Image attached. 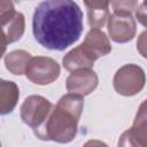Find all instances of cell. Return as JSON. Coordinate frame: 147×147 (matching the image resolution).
Masks as SVG:
<instances>
[{
  "label": "cell",
  "instance_id": "cell-17",
  "mask_svg": "<svg viewBox=\"0 0 147 147\" xmlns=\"http://www.w3.org/2000/svg\"><path fill=\"white\" fill-rule=\"evenodd\" d=\"M83 147H108L105 142L100 141V140H96V139H92V140H88L85 142V145Z\"/></svg>",
  "mask_w": 147,
  "mask_h": 147
},
{
  "label": "cell",
  "instance_id": "cell-13",
  "mask_svg": "<svg viewBox=\"0 0 147 147\" xmlns=\"http://www.w3.org/2000/svg\"><path fill=\"white\" fill-rule=\"evenodd\" d=\"M31 59H32L31 54L25 51L20 49V51L10 52L5 57L6 68L14 75H23L25 74L26 67Z\"/></svg>",
  "mask_w": 147,
  "mask_h": 147
},
{
  "label": "cell",
  "instance_id": "cell-1",
  "mask_svg": "<svg viewBox=\"0 0 147 147\" xmlns=\"http://www.w3.org/2000/svg\"><path fill=\"white\" fill-rule=\"evenodd\" d=\"M83 29V13L74 1H44L34 9L32 32L47 49L64 51L79 39Z\"/></svg>",
  "mask_w": 147,
  "mask_h": 147
},
{
  "label": "cell",
  "instance_id": "cell-3",
  "mask_svg": "<svg viewBox=\"0 0 147 147\" xmlns=\"http://www.w3.org/2000/svg\"><path fill=\"white\" fill-rule=\"evenodd\" d=\"M53 108L54 106L44 96L30 95L21 106V118L37 134L44 127Z\"/></svg>",
  "mask_w": 147,
  "mask_h": 147
},
{
  "label": "cell",
  "instance_id": "cell-2",
  "mask_svg": "<svg viewBox=\"0 0 147 147\" xmlns=\"http://www.w3.org/2000/svg\"><path fill=\"white\" fill-rule=\"evenodd\" d=\"M84 108L82 95L68 93L54 106L44 127L36 136L41 140L67 144L75 139L77 125Z\"/></svg>",
  "mask_w": 147,
  "mask_h": 147
},
{
  "label": "cell",
  "instance_id": "cell-10",
  "mask_svg": "<svg viewBox=\"0 0 147 147\" xmlns=\"http://www.w3.org/2000/svg\"><path fill=\"white\" fill-rule=\"evenodd\" d=\"M98 82V76L92 69H79L70 74L65 87L70 93L85 96L96 88Z\"/></svg>",
  "mask_w": 147,
  "mask_h": 147
},
{
  "label": "cell",
  "instance_id": "cell-8",
  "mask_svg": "<svg viewBox=\"0 0 147 147\" xmlns=\"http://www.w3.org/2000/svg\"><path fill=\"white\" fill-rule=\"evenodd\" d=\"M118 147H147V99L139 106L132 126L121 136Z\"/></svg>",
  "mask_w": 147,
  "mask_h": 147
},
{
  "label": "cell",
  "instance_id": "cell-14",
  "mask_svg": "<svg viewBox=\"0 0 147 147\" xmlns=\"http://www.w3.org/2000/svg\"><path fill=\"white\" fill-rule=\"evenodd\" d=\"M110 6L113 7L114 13L132 14L134 9H138L139 3L138 1H114L110 2Z\"/></svg>",
  "mask_w": 147,
  "mask_h": 147
},
{
  "label": "cell",
  "instance_id": "cell-16",
  "mask_svg": "<svg viewBox=\"0 0 147 147\" xmlns=\"http://www.w3.org/2000/svg\"><path fill=\"white\" fill-rule=\"evenodd\" d=\"M137 49L145 59H147V30L139 36L137 41Z\"/></svg>",
  "mask_w": 147,
  "mask_h": 147
},
{
  "label": "cell",
  "instance_id": "cell-7",
  "mask_svg": "<svg viewBox=\"0 0 147 147\" xmlns=\"http://www.w3.org/2000/svg\"><path fill=\"white\" fill-rule=\"evenodd\" d=\"M25 76L34 84L47 85L59 78L60 65L51 57L36 56L30 60L25 70Z\"/></svg>",
  "mask_w": 147,
  "mask_h": 147
},
{
  "label": "cell",
  "instance_id": "cell-5",
  "mask_svg": "<svg viewBox=\"0 0 147 147\" xmlns=\"http://www.w3.org/2000/svg\"><path fill=\"white\" fill-rule=\"evenodd\" d=\"M76 48L90 69H92L94 61L111 52V45L105 32L100 29H91L83 44Z\"/></svg>",
  "mask_w": 147,
  "mask_h": 147
},
{
  "label": "cell",
  "instance_id": "cell-4",
  "mask_svg": "<svg viewBox=\"0 0 147 147\" xmlns=\"http://www.w3.org/2000/svg\"><path fill=\"white\" fill-rule=\"evenodd\" d=\"M145 82V72L139 65L125 64L114 76V88L121 95L132 96L144 88Z\"/></svg>",
  "mask_w": 147,
  "mask_h": 147
},
{
  "label": "cell",
  "instance_id": "cell-11",
  "mask_svg": "<svg viewBox=\"0 0 147 147\" xmlns=\"http://www.w3.org/2000/svg\"><path fill=\"white\" fill-rule=\"evenodd\" d=\"M84 5L87 9L88 24L91 29H100L106 24L109 18V1H85Z\"/></svg>",
  "mask_w": 147,
  "mask_h": 147
},
{
  "label": "cell",
  "instance_id": "cell-15",
  "mask_svg": "<svg viewBox=\"0 0 147 147\" xmlns=\"http://www.w3.org/2000/svg\"><path fill=\"white\" fill-rule=\"evenodd\" d=\"M137 20L140 24H142L145 28H147V0L141 2L136 11Z\"/></svg>",
  "mask_w": 147,
  "mask_h": 147
},
{
  "label": "cell",
  "instance_id": "cell-6",
  "mask_svg": "<svg viewBox=\"0 0 147 147\" xmlns=\"http://www.w3.org/2000/svg\"><path fill=\"white\" fill-rule=\"evenodd\" d=\"M0 16L2 26V51L8 44L18 40L24 32V16L15 11L10 1L0 2Z\"/></svg>",
  "mask_w": 147,
  "mask_h": 147
},
{
  "label": "cell",
  "instance_id": "cell-12",
  "mask_svg": "<svg viewBox=\"0 0 147 147\" xmlns=\"http://www.w3.org/2000/svg\"><path fill=\"white\" fill-rule=\"evenodd\" d=\"M18 87L13 82L1 80V92H0V113L6 115L11 113L16 106L18 99Z\"/></svg>",
  "mask_w": 147,
  "mask_h": 147
},
{
  "label": "cell",
  "instance_id": "cell-9",
  "mask_svg": "<svg viewBox=\"0 0 147 147\" xmlns=\"http://www.w3.org/2000/svg\"><path fill=\"white\" fill-rule=\"evenodd\" d=\"M108 32L116 42H127L136 36V21L132 14L113 13L108 18Z\"/></svg>",
  "mask_w": 147,
  "mask_h": 147
}]
</instances>
